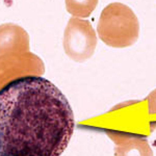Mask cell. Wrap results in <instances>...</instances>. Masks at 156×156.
<instances>
[{
	"mask_svg": "<svg viewBox=\"0 0 156 156\" xmlns=\"http://www.w3.org/2000/svg\"><path fill=\"white\" fill-rule=\"evenodd\" d=\"M97 34L87 20L72 17L64 32V50L72 60L83 62L94 55Z\"/></svg>",
	"mask_w": 156,
	"mask_h": 156,
	"instance_id": "3957f363",
	"label": "cell"
},
{
	"mask_svg": "<svg viewBox=\"0 0 156 156\" xmlns=\"http://www.w3.org/2000/svg\"><path fill=\"white\" fill-rule=\"evenodd\" d=\"M146 100H147L149 115H156V89L148 95Z\"/></svg>",
	"mask_w": 156,
	"mask_h": 156,
	"instance_id": "ba28073f",
	"label": "cell"
},
{
	"mask_svg": "<svg viewBox=\"0 0 156 156\" xmlns=\"http://www.w3.org/2000/svg\"><path fill=\"white\" fill-rule=\"evenodd\" d=\"M29 44L28 34L20 25L15 23L0 25V56L28 52Z\"/></svg>",
	"mask_w": 156,
	"mask_h": 156,
	"instance_id": "5b68a950",
	"label": "cell"
},
{
	"mask_svg": "<svg viewBox=\"0 0 156 156\" xmlns=\"http://www.w3.org/2000/svg\"><path fill=\"white\" fill-rule=\"evenodd\" d=\"M45 72L43 59L32 52L0 56V89L9 81L23 76H42Z\"/></svg>",
	"mask_w": 156,
	"mask_h": 156,
	"instance_id": "277c9868",
	"label": "cell"
},
{
	"mask_svg": "<svg viewBox=\"0 0 156 156\" xmlns=\"http://www.w3.org/2000/svg\"><path fill=\"white\" fill-rule=\"evenodd\" d=\"M100 40L107 46L125 48L132 46L140 36V22L129 6L112 2L104 7L97 25Z\"/></svg>",
	"mask_w": 156,
	"mask_h": 156,
	"instance_id": "7a4b0ae2",
	"label": "cell"
},
{
	"mask_svg": "<svg viewBox=\"0 0 156 156\" xmlns=\"http://www.w3.org/2000/svg\"><path fill=\"white\" fill-rule=\"evenodd\" d=\"M110 138L115 143V156H153L152 148L146 138L112 134Z\"/></svg>",
	"mask_w": 156,
	"mask_h": 156,
	"instance_id": "8992f818",
	"label": "cell"
},
{
	"mask_svg": "<svg viewBox=\"0 0 156 156\" xmlns=\"http://www.w3.org/2000/svg\"><path fill=\"white\" fill-rule=\"evenodd\" d=\"M99 0H65L69 14L76 18H87L98 5Z\"/></svg>",
	"mask_w": 156,
	"mask_h": 156,
	"instance_id": "52a82bcc",
	"label": "cell"
},
{
	"mask_svg": "<svg viewBox=\"0 0 156 156\" xmlns=\"http://www.w3.org/2000/svg\"><path fill=\"white\" fill-rule=\"evenodd\" d=\"M69 101L43 76H23L0 89V156H60L74 132Z\"/></svg>",
	"mask_w": 156,
	"mask_h": 156,
	"instance_id": "6da1fadb",
	"label": "cell"
}]
</instances>
